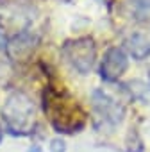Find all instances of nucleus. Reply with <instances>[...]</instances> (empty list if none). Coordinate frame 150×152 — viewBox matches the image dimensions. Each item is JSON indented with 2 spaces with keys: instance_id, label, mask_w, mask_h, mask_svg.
I'll list each match as a JSON object with an SVG mask.
<instances>
[{
  "instance_id": "obj_4",
  "label": "nucleus",
  "mask_w": 150,
  "mask_h": 152,
  "mask_svg": "<svg viewBox=\"0 0 150 152\" xmlns=\"http://www.w3.org/2000/svg\"><path fill=\"white\" fill-rule=\"evenodd\" d=\"M127 66H129V57L125 50L120 47H111L107 48L100 63V77L107 83H114L127 72Z\"/></svg>"
},
{
  "instance_id": "obj_9",
  "label": "nucleus",
  "mask_w": 150,
  "mask_h": 152,
  "mask_svg": "<svg viewBox=\"0 0 150 152\" xmlns=\"http://www.w3.org/2000/svg\"><path fill=\"white\" fill-rule=\"evenodd\" d=\"M6 45H7V39H6V36H4L2 32H0V50H4Z\"/></svg>"
},
{
  "instance_id": "obj_2",
  "label": "nucleus",
  "mask_w": 150,
  "mask_h": 152,
  "mask_svg": "<svg viewBox=\"0 0 150 152\" xmlns=\"http://www.w3.org/2000/svg\"><path fill=\"white\" fill-rule=\"evenodd\" d=\"M2 116L6 122V129L15 136H27L34 127V102L23 91H13L2 107Z\"/></svg>"
},
{
  "instance_id": "obj_6",
  "label": "nucleus",
  "mask_w": 150,
  "mask_h": 152,
  "mask_svg": "<svg viewBox=\"0 0 150 152\" xmlns=\"http://www.w3.org/2000/svg\"><path fill=\"white\" fill-rule=\"evenodd\" d=\"M38 41H39V38L34 32L22 31V32H18L16 36H13L7 41V45H6L7 56L11 59H15V61H20V59H23L25 56H29L34 50V47L38 45Z\"/></svg>"
},
{
  "instance_id": "obj_1",
  "label": "nucleus",
  "mask_w": 150,
  "mask_h": 152,
  "mask_svg": "<svg viewBox=\"0 0 150 152\" xmlns=\"http://www.w3.org/2000/svg\"><path fill=\"white\" fill-rule=\"evenodd\" d=\"M45 115L57 132L73 134L86 125V113L68 91L48 86L45 90Z\"/></svg>"
},
{
  "instance_id": "obj_7",
  "label": "nucleus",
  "mask_w": 150,
  "mask_h": 152,
  "mask_svg": "<svg viewBox=\"0 0 150 152\" xmlns=\"http://www.w3.org/2000/svg\"><path fill=\"white\" fill-rule=\"evenodd\" d=\"M123 48L129 52V56L141 61L150 56V39L141 32H134L132 36H129L123 41Z\"/></svg>"
},
{
  "instance_id": "obj_11",
  "label": "nucleus",
  "mask_w": 150,
  "mask_h": 152,
  "mask_svg": "<svg viewBox=\"0 0 150 152\" xmlns=\"http://www.w3.org/2000/svg\"><path fill=\"white\" fill-rule=\"evenodd\" d=\"M61 2H70V0H61Z\"/></svg>"
},
{
  "instance_id": "obj_3",
  "label": "nucleus",
  "mask_w": 150,
  "mask_h": 152,
  "mask_svg": "<svg viewBox=\"0 0 150 152\" xmlns=\"http://www.w3.org/2000/svg\"><path fill=\"white\" fill-rule=\"evenodd\" d=\"M61 54L73 70H77L82 75H88L93 70L97 61V45H95V39L90 36L75 38V39L64 41Z\"/></svg>"
},
{
  "instance_id": "obj_8",
  "label": "nucleus",
  "mask_w": 150,
  "mask_h": 152,
  "mask_svg": "<svg viewBox=\"0 0 150 152\" xmlns=\"http://www.w3.org/2000/svg\"><path fill=\"white\" fill-rule=\"evenodd\" d=\"M66 150V145L63 140H52L50 141V152H64Z\"/></svg>"
},
{
  "instance_id": "obj_5",
  "label": "nucleus",
  "mask_w": 150,
  "mask_h": 152,
  "mask_svg": "<svg viewBox=\"0 0 150 152\" xmlns=\"http://www.w3.org/2000/svg\"><path fill=\"white\" fill-rule=\"evenodd\" d=\"M93 107L97 111V115L111 124V125H118L122 124L123 120V115H125V109L120 102H116L109 93H106L104 90H95L93 91Z\"/></svg>"
},
{
  "instance_id": "obj_10",
  "label": "nucleus",
  "mask_w": 150,
  "mask_h": 152,
  "mask_svg": "<svg viewBox=\"0 0 150 152\" xmlns=\"http://www.w3.org/2000/svg\"><path fill=\"white\" fill-rule=\"evenodd\" d=\"M2 140H4V129H2V125H0V143H2Z\"/></svg>"
}]
</instances>
